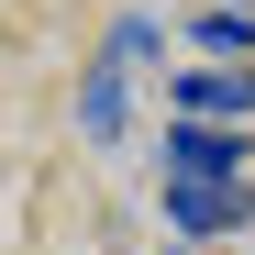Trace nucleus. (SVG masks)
I'll use <instances>...</instances> for the list:
<instances>
[{
    "label": "nucleus",
    "instance_id": "nucleus-5",
    "mask_svg": "<svg viewBox=\"0 0 255 255\" xmlns=\"http://www.w3.org/2000/svg\"><path fill=\"white\" fill-rule=\"evenodd\" d=\"M200 45H211V56L233 67V56L255 45V0H211V11H200Z\"/></svg>",
    "mask_w": 255,
    "mask_h": 255
},
{
    "label": "nucleus",
    "instance_id": "nucleus-2",
    "mask_svg": "<svg viewBox=\"0 0 255 255\" xmlns=\"http://www.w3.org/2000/svg\"><path fill=\"white\" fill-rule=\"evenodd\" d=\"M166 178H244L233 122H178V133H166Z\"/></svg>",
    "mask_w": 255,
    "mask_h": 255
},
{
    "label": "nucleus",
    "instance_id": "nucleus-4",
    "mask_svg": "<svg viewBox=\"0 0 255 255\" xmlns=\"http://www.w3.org/2000/svg\"><path fill=\"white\" fill-rule=\"evenodd\" d=\"M178 111H189V122H244V111H255V78H244V67H189V78H178Z\"/></svg>",
    "mask_w": 255,
    "mask_h": 255
},
{
    "label": "nucleus",
    "instance_id": "nucleus-1",
    "mask_svg": "<svg viewBox=\"0 0 255 255\" xmlns=\"http://www.w3.org/2000/svg\"><path fill=\"white\" fill-rule=\"evenodd\" d=\"M144 45H155V22H111V45H100V67H89V89H78V133H89V144L122 133V78L144 67Z\"/></svg>",
    "mask_w": 255,
    "mask_h": 255
},
{
    "label": "nucleus",
    "instance_id": "nucleus-3",
    "mask_svg": "<svg viewBox=\"0 0 255 255\" xmlns=\"http://www.w3.org/2000/svg\"><path fill=\"white\" fill-rule=\"evenodd\" d=\"M166 222H178V233H222V222H244V178H166Z\"/></svg>",
    "mask_w": 255,
    "mask_h": 255
}]
</instances>
